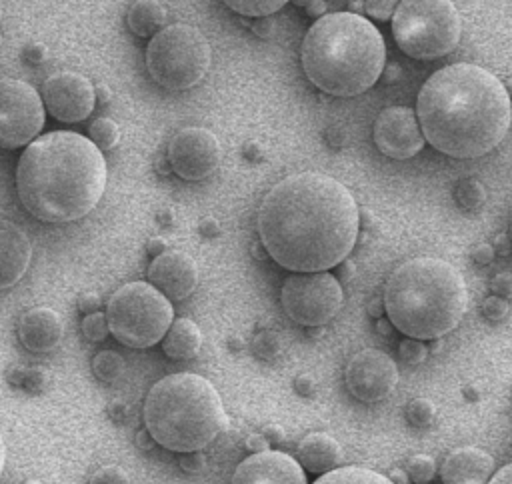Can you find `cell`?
I'll return each mask as SVG.
<instances>
[{
	"label": "cell",
	"mask_w": 512,
	"mask_h": 484,
	"mask_svg": "<svg viewBox=\"0 0 512 484\" xmlns=\"http://www.w3.org/2000/svg\"><path fill=\"white\" fill-rule=\"evenodd\" d=\"M300 62L318 90L348 98L378 82L386 66V46L368 18L350 10L330 12L308 28Z\"/></svg>",
	"instance_id": "obj_4"
},
{
	"label": "cell",
	"mask_w": 512,
	"mask_h": 484,
	"mask_svg": "<svg viewBox=\"0 0 512 484\" xmlns=\"http://www.w3.org/2000/svg\"><path fill=\"white\" fill-rule=\"evenodd\" d=\"M296 454L304 470L314 474H326L340 464L342 446L326 432H312L300 440Z\"/></svg>",
	"instance_id": "obj_21"
},
{
	"label": "cell",
	"mask_w": 512,
	"mask_h": 484,
	"mask_svg": "<svg viewBox=\"0 0 512 484\" xmlns=\"http://www.w3.org/2000/svg\"><path fill=\"white\" fill-rule=\"evenodd\" d=\"M110 334L128 348H150L162 342L174 322V308L150 282L120 286L106 304Z\"/></svg>",
	"instance_id": "obj_9"
},
{
	"label": "cell",
	"mask_w": 512,
	"mask_h": 484,
	"mask_svg": "<svg viewBox=\"0 0 512 484\" xmlns=\"http://www.w3.org/2000/svg\"><path fill=\"white\" fill-rule=\"evenodd\" d=\"M32 260L28 234L12 220L0 218V290L12 288L26 274Z\"/></svg>",
	"instance_id": "obj_18"
},
{
	"label": "cell",
	"mask_w": 512,
	"mask_h": 484,
	"mask_svg": "<svg viewBox=\"0 0 512 484\" xmlns=\"http://www.w3.org/2000/svg\"><path fill=\"white\" fill-rule=\"evenodd\" d=\"M510 238H512V220H510Z\"/></svg>",
	"instance_id": "obj_61"
},
{
	"label": "cell",
	"mask_w": 512,
	"mask_h": 484,
	"mask_svg": "<svg viewBox=\"0 0 512 484\" xmlns=\"http://www.w3.org/2000/svg\"><path fill=\"white\" fill-rule=\"evenodd\" d=\"M494 252L500 254V256H508L512 252V238L510 236H504L500 234L494 242Z\"/></svg>",
	"instance_id": "obj_47"
},
{
	"label": "cell",
	"mask_w": 512,
	"mask_h": 484,
	"mask_svg": "<svg viewBox=\"0 0 512 484\" xmlns=\"http://www.w3.org/2000/svg\"><path fill=\"white\" fill-rule=\"evenodd\" d=\"M398 354L408 364H422L428 356V348L422 344V340L406 336L398 346Z\"/></svg>",
	"instance_id": "obj_33"
},
{
	"label": "cell",
	"mask_w": 512,
	"mask_h": 484,
	"mask_svg": "<svg viewBox=\"0 0 512 484\" xmlns=\"http://www.w3.org/2000/svg\"><path fill=\"white\" fill-rule=\"evenodd\" d=\"M490 290L500 298H512V272H498L490 280Z\"/></svg>",
	"instance_id": "obj_37"
},
{
	"label": "cell",
	"mask_w": 512,
	"mask_h": 484,
	"mask_svg": "<svg viewBox=\"0 0 512 484\" xmlns=\"http://www.w3.org/2000/svg\"><path fill=\"white\" fill-rule=\"evenodd\" d=\"M268 256L292 272H322L352 252L360 210L352 192L322 172H298L274 184L258 208Z\"/></svg>",
	"instance_id": "obj_1"
},
{
	"label": "cell",
	"mask_w": 512,
	"mask_h": 484,
	"mask_svg": "<svg viewBox=\"0 0 512 484\" xmlns=\"http://www.w3.org/2000/svg\"><path fill=\"white\" fill-rule=\"evenodd\" d=\"M398 0H364V10L370 18L386 22L394 16Z\"/></svg>",
	"instance_id": "obj_35"
},
{
	"label": "cell",
	"mask_w": 512,
	"mask_h": 484,
	"mask_svg": "<svg viewBox=\"0 0 512 484\" xmlns=\"http://www.w3.org/2000/svg\"><path fill=\"white\" fill-rule=\"evenodd\" d=\"M404 470L408 472L410 482H414V484H428L436 476V462H434L432 456L416 454V456L408 458Z\"/></svg>",
	"instance_id": "obj_29"
},
{
	"label": "cell",
	"mask_w": 512,
	"mask_h": 484,
	"mask_svg": "<svg viewBox=\"0 0 512 484\" xmlns=\"http://www.w3.org/2000/svg\"><path fill=\"white\" fill-rule=\"evenodd\" d=\"M308 2H310V0H294V4H296V6H306Z\"/></svg>",
	"instance_id": "obj_59"
},
{
	"label": "cell",
	"mask_w": 512,
	"mask_h": 484,
	"mask_svg": "<svg viewBox=\"0 0 512 484\" xmlns=\"http://www.w3.org/2000/svg\"><path fill=\"white\" fill-rule=\"evenodd\" d=\"M168 162L182 180H204L216 172L222 162L220 140L214 132L200 126L182 128L168 144Z\"/></svg>",
	"instance_id": "obj_12"
},
{
	"label": "cell",
	"mask_w": 512,
	"mask_h": 484,
	"mask_svg": "<svg viewBox=\"0 0 512 484\" xmlns=\"http://www.w3.org/2000/svg\"><path fill=\"white\" fill-rule=\"evenodd\" d=\"M92 372L100 382H114L124 372V360L114 350H100L92 358Z\"/></svg>",
	"instance_id": "obj_26"
},
{
	"label": "cell",
	"mask_w": 512,
	"mask_h": 484,
	"mask_svg": "<svg viewBox=\"0 0 512 484\" xmlns=\"http://www.w3.org/2000/svg\"><path fill=\"white\" fill-rule=\"evenodd\" d=\"M246 448L256 454V452H264V450H270V442L266 440L264 434H250L246 438Z\"/></svg>",
	"instance_id": "obj_43"
},
{
	"label": "cell",
	"mask_w": 512,
	"mask_h": 484,
	"mask_svg": "<svg viewBox=\"0 0 512 484\" xmlns=\"http://www.w3.org/2000/svg\"><path fill=\"white\" fill-rule=\"evenodd\" d=\"M508 310H510V308H508L506 298H500V296H496V294L484 298V302H482V314H484L490 322H500V320H504V318L508 316Z\"/></svg>",
	"instance_id": "obj_36"
},
{
	"label": "cell",
	"mask_w": 512,
	"mask_h": 484,
	"mask_svg": "<svg viewBox=\"0 0 512 484\" xmlns=\"http://www.w3.org/2000/svg\"><path fill=\"white\" fill-rule=\"evenodd\" d=\"M42 96L24 80L0 78V148L28 146L44 126Z\"/></svg>",
	"instance_id": "obj_11"
},
{
	"label": "cell",
	"mask_w": 512,
	"mask_h": 484,
	"mask_svg": "<svg viewBox=\"0 0 512 484\" xmlns=\"http://www.w3.org/2000/svg\"><path fill=\"white\" fill-rule=\"evenodd\" d=\"M494 472V458L476 448H454L440 466L442 484H488Z\"/></svg>",
	"instance_id": "obj_20"
},
{
	"label": "cell",
	"mask_w": 512,
	"mask_h": 484,
	"mask_svg": "<svg viewBox=\"0 0 512 484\" xmlns=\"http://www.w3.org/2000/svg\"><path fill=\"white\" fill-rule=\"evenodd\" d=\"M88 136L104 152V150H112L118 144L120 130H118V124L112 118L102 116V118H96L88 126Z\"/></svg>",
	"instance_id": "obj_28"
},
{
	"label": "cell",
	"mask_w": 512,
	"mask_h": 484,
	"mask_svg": "<svg viewBox=\"0 0 512 484\" xmlns=\"http://www.w3.org/2000/svg\"><path fill=\"white\" fill-rule=\"evenodd\" d=\"M148 280L170 300H184L198 284V266L194 258L180 250H166L152 258Z\"/></svg>",
	"instance_id": "obj_17"
},
{
	"label": "cell",
	"mask_w": 512,
	"mask_h": 484,
	"mask_svg": "<svg viewBox=\"0 0 512 484\" xmlns=\"http://www.w3.org/2000/svg\"><path fill=\"white\" fill-rule=\"evenodd\" d=\"M506 92H508V98H510V104H512V76L506 80Z\"/></svg>",
	"instance_id": "obj_58"
},
{
	"label": "cell",
	"mask_w": 512,
	"mask_h": 484,
	"mask_svg": "<svg viewBox=\"0 0 512 484\" xmlns=\"http://www.w3.org/2000/svg\"><path fill=\"white\" fill-rule=\"evenodd\" d=\"M0 20H2V2H0Z\"/></svg>",
	"instance_id": "obj_62"
},
{
	"label": "cell",
	"mask_w": 512,
	"mask_h": 484,
	"mask_svg": "<svg viewBox=\"0 0 512 484\" xmlns=\"http://www.w3.org/2000/svg\"><path fill=\"white\" fill-rule=\"evenodd\" d=\"M392 330H394V326H392V322L388 320V316L376 320V332H378L380 336H388Z\"/></svg>",
	"instance_id": "obj_52"
},
{
	"label": "cell",
	"mask_w": 512,
	"mask_h": 484,
	"mask_svg": "<svg viewBox=\"0 0 512 484\" xmlns=\"http://www.w3.org/2000/svg\"><path fill=\"white\" fill-rule=\"evenodd\" d=\"M282 350L280 336L272 330H264L254 338V352L264 360H274Z\"/></svg>",
	"instance_id": "obj_32"
},
{
	"label": "cell",
	"mask_w": 512,
	"mask_h": 484,
	"mask_svg": "<svg viewBox=\"0 0 512 484\" xmlns=\"http://www.w3.org/2000/svg\"><path fill=\"white\" fill-rule=\"evenodd\" d=\"M416 116L438 152L452 158H478L494 150L512 124L506 86L476 64H450L436 70L420 88Z\"/></svg>",
	"instance_id": "obj_2"
},
{
	"label": "cell",
	"mask_w": 512,
	"mask_h": 484,
	"mask_svg": "<svg viewBox=\"0 0 512 484\" xmlns=\"http://www.w3.org/2000/svg\"><path fill=\"white\" fill-rule=\"evenodd\" d=\"M384 298H372L370 302H368V314L372 316V318H382L384 316Z\"/></svg>",
	"instance_id": "obj_49"
},
{
	"label": "cell",
	"mask_w": 512,
	"mask_h": 484,
	"mask_svg": "<svg viewBox=\"0 0 512 484\" xmlns=\"http://www.w3.org/2000/svg\"><path fill=\"white\" fill-rule=\"evenodd\" d=\"M82 334L86 340L90 342H102L108 334H110V326H108V318H106V312H88L84 318H82Z\"/></svg>",
	"instance_id": "obj_31"
},
{
	"label": "cell",
	"mask_w": 512,
	"mask_h": 484,
	"mask_svg": "<svg viewBox=\"0 0 512 484\" xmlns=\"http://www.w3.org/2000/svg\"><path fill=\"white\" fill-rule=\"evenodd\" d=\"M232 12L248 18L272 16L278 12L288 0H222Z\"/></svg>",
	"instance_id": "obj_27"
},
{
	"label": "cell",
	"mask_w": 512,
	"mask_h": 484,
	"mask_svg": "<svg viewBox=\"0 0 512 484\" xmlns=\"http://www.w3.org/2000/svg\"><path fill=\"white\" fill-rule=\"evenodd\" d=\"M436 416V406L428 398H414L406 404V420L416 428H426Z\"/></svg>",
	"instance_id": "obj_30"
},
{
	"label": "cell",
	"mask_w": 512,
	"mask_h": 484,
	"mask_svg": "<svg viewBox=\"0 0 512 484\" xmlns=\"http://www.w3.org/2000/svg\"><path fill=\"white\" fill-rule=\"evenodd\" d=\"M388 478L394 482V484H410V478H408V472L406 470H400V468H394Z\"/></svg>",
	"instance_id": "obj_51"
},
{
	"label": "cell",
	"mask_w": 512,
	"mask_h": 484,
	"mask_svg": "<svg viewBox=\"0 0 512 484\" xmlns=\"http://www.w3.org/2000/svg\"><path fill=\"white\" fill-rule=\"evenodd\" d=\"M462 394H464L468 400H472V402L480 398V392H478L472 384H466V386H464V390H462Z\"/></svg>",
	"instance_id": "obj_56"
},
{
	"label": "cell",
	"mask_w": 512,
	"mask_h": 484,
	"mask_svg": "<svg viewBox=\"0 0 512 484\" xmlns=\"http://www.w3.org/2000/svg\"><path fill=\"white\" fill-rule=\"evenodd\" d=\"M4 464H6V444H4V438L0 434V474L4 470Z\"/></svg>",
	"instance_id": "obj_57"
},
{
	"label": "cell",
	"mask_w": 512,
	"mask_h": 484,
	"mask_svg": "<svg viewBox=\"0 0 512 484\" xmlns=\"http://www.w3.org/2000/svg\"><path fill=\"white\" fill-rule=\"evenodd\" d=\"M400 66L398 64H386L384 66V70H382V74H384V82L386 84H392V82H396V80H400Z\"/></svg>",
	"instance_id": "obj_50"
},
{
	"label": "cell",
	"mask_w": 512,
	"mask_h": 484,
	"mask_svg": "<svg viewBox=\"0 0 512 484\" xmlns=\"http://www.w3.org/2000/svg\"><path fill=\"white\" fill-rule=\"evenodd\" d=\"M294 390L300 394V396H312L314 390H316V382L310 374H298L294 378Z\"/></svg>",
	"instance_id": "obj_41"
},
{
	"label": "cell",
	"mask_w": 512,
	"mask_h": 484,
	"mask_svg": "<svg viewBox=\"0 0 512 484\" xmlns=\"http://www.w3.org/2000/svg\"><path fill=\"white\" fill-rule=\"evenodd\" d=\"M200 450H196V452H184L182 456H180V460H178V464L186 470V472H200L202 468H204V464H206V458L202 456V454H198Z\"/></svg>",
	"instance_id": "obj_38"
},
{
	"label": "cell",
	"mask_w": 512,
	"mask_h": 484,
	"mask_svg": "<svg viewBox=\"0 0 512 484\" xmlns=\"http://www.w3.org/2000/svg\"><path fill=\"white\" fill-rule=\"evenodd\" d=\"M126 24L132 34L152 38L166 26V10L156 0H136L126 12Z\"/></svg>",
	"instance_id": "obj_23"
},
{
	"label": "cell",
	"mask_w": 512,
	"mask_h": 484,
	"mask_svg": "<svg viewBox=\"0 0 512 484\" xmlns=\"http://www.w3.org/2000/svg\"><path fill=\"white\" fill-rule=\"evenodd\" d=\"M352 274H354V264H352V262L342 260V262L338 264V276H340V278H344V280H350V278H352Z\"/></svg>",
	"instance_id": "obj_53"
},
{
	"label": "cell",
	"mask_w": 512,
	"mask_h": 484,
	"mask_svg": "<svg viewBox=\"0 0 512 484\" xmlns=\"http://www.w3.org/2000/svg\"><path fill=\"white\" fill-rule=\"evenodd\" d=\"M202 346V332L190 318H178L170 324L162 338V350L168 358L186 360L198 354Z\"/></svg>",
	"instance_id": "obj_22"
},
{
	"label": "cell",
	"mask_w": 512,
	"mask_h": 484,
	"mask_svg": "<svg viewBox=\"0 0 512 484\" xmlns=\"http://www.w3.org/2000/svg\"><path fill=\"white\" fill-rule=\"evenodd\" d=\"M78 306L84 312H96L100 306V298L96 294H82L78 300Z\"/></svg>",
	"instance_id": "obj_44"
},
{
	"label": "cell",
	"mask_w": 512,
	"mask_h": 484,
	"mask_svg": "<svg viewBox=\"0 0 512 484\" xmlns=\"http://www.w3.org/2000/svg\"><path fill=\"white\" fill-rule=\"evenodd\" d=\"M252 32L260 38H270L274 34V18L272 16H260L252 22Z\"/></svg>",
	"instance_id": "obj_40"
},
{
	"label": "cell",
	"mask_w": 512,
	"mask_h": 484,
	"mask_svg": "<svg viewBox=\"0 0 512 484\" xmlns=\"http://www.w3.org/2000/svg\"><path fill=\"white\" fill-rule=\"evenodd\" d=\"M348 392L366 404L388 398L398 384V366L382 350L366 348L356 352L344 370Z\"/></svg>",
	"instance_id": "obj_13"
},
{
	"label": "cell",
	"mask_w": 512,
	"mask_h": 484,
	"mask_svg": "<svg viewBox=\"0 0 512 484\" xmlns=\"http://www.w3.org/2000/svg\"><path fill=\"white\" fill-rule=\"evenodd\" d=\"M262 434L266 436L268 442H280L284 438V428L278 424H268V426H264Z\"/></svg>",
	"instance_id": "obj_48"
},
{
	"label": "cell",
	"mask_w": 512,
	"mask_h": 484,
	"mask_svg": "<svg viewBox=\"0 0 512 484\" xmlns=\"http://www.w3.org/2000/svg\"><path fill=\"white\" fill-rule=\"evenodd\" d=\"M44 108L60 122L86 120L96 104L92 82L78 72H56L42 84Z\"/></svg>",
	"instance_id": "obj_14"
},
{
	"label": "cell",
	"mask_w": 512,
	"mask_h": 484,
	"mask_svg": "<svg viewBox=\"0 0 512 484\" xmlns=\"http://www.w3.org/2000/svg\"><path fill=\"white\" fill-rule=\"evenodd\" d=\"M148 250H150V254H156V256L162 254V252H166L162 240H150V242H148Z\"/></svg>",
	"instance_id": "obj_55"
},
{
	"label": "cell",
	"mask_w": 512,
	"mask_h": 484,
	"mask_svg": "<svg viewBox=\"0 0 512 484\" xmlns=\"http://www.w3.org/2000/svg\"><path fill=\"white\" fill-rule=\"evenodd\" d=\"M470 256H472V260H474L476 264L486 266V264H490V262L494 260L496 252H494V246H492V244L482 242V244H478V246H474V248H472Z\"/></svg>",
	"instance_id": "obj_39"
},
{
	"label": "cell",
	"mask_w": 512,
	"mask_h": 484,
	"mask_svg": "<svg viewBox=\"0 0 512 484\" xmlns=\"http://www.w3.org/2000/svg\"><path fill=\"white\" fill-rule=\"evenodd\" d=\"M454 198L458 202V206L462 210H468V212H476L484 206L486 202V190L482 186L480 180L476 178H462L458 184H456V190H454Z\"/></svg>",
	"instance_id": "obj_25"
},
{
	"label": "cell",
	"mask_w": 512,
	"mask_h": 484,
	"mask_svg": "<svg viewBox=\"0 0 512 484\" xmlns=\"http://www.w3.org/2000/svg\"><path fill=\"white\" fill-rule=\"evenodd\" d=\"M212 60L208 38L192 24L176 22L156 32L146 46L150 78L172 92L188 90L204 80Z\"/></svg>",
	"instance_id": "obj_7"
},
{
	"label": "cell",
	"mask_w": 512,
	"mask_h": 484,
	"mask_svg": "<svg viewBox=\"0 0 512 484\" xmlns=\"http://www.w3.org/2000/svg\"><path fill=\"white\" fill-rule=\"evenodd\" d=\"M226 412L214 384L194 372L160 378L146 394L144 424L156 444L172 452H196L226 428Z\"/></svg>",
	"instance_id": "obj_6"
},
{
	"label": "cell",
	"mask_w": 512,
	"mask_h": 484,
	"mask_svg": "<svg viewBox=\"0 0 512 484\" xmlns=\"http://www.w3.org/2000/svg\"><path fill=\"white\" fill-rule=\"evenodd\" d=\"M488 484H512V464L502 466V468L490 478Z\"/></svg>",
	"instance_id": "obj_45"
},
{
	"label": "cell",
	"mask_w": 512,
	"mask_h": 484,
	"mask_svg": "<svg viewBox=\"0 0 512 484\" xmlns=\"http://www.w3.org/2000/svg\"><path fill=\"white\" fill-rule=\"evenodd\" d=\"M94 90H96V100H100V102H108L110 100V88L106 84H100Z\"/></svg>",
	"instance_id": "obj_54"
},
{
	"label": "cell",
	"mask_w": 512,
	"mask_h": 484,
	"mask_svg": "<svg viewBox=\"0 0 512 484\" xmlns=\"http://www.w3.org/2000/svg\"><path fill=\"white\" fill-rule=\"evenodd\" d=\"M22 56L26 62L30 64H40L44 58H46V48L42 44H28L24 50H22Z\"/></svg>",
	"instance_id": "obj_42"
},
{
	"label": "cell",
	"mask_w": 512,
	"mask_h": 484,
	"mask_svg": "<svg viewBox=\"0 0 512 484\" xmlns=\"http://www.w3.org/2000/svg\"><path fill=\"white\" fill-rule=\"evenodd\" d=\"M24 484H42L40 480H28V482H24Z\"/></svg>",
	"instance_id": "obj_60"
},
{
	"label": "cell",
	"mask_w": 512,
	"mask_h": 484,
	"mask_svg": "<svg viewBox=\"0 0 512 484\" xmlns=\"http://www.w3.org/2000/svg\"><path fill=\"white\" fill-rule=\"evenodd\" d=\"M314 484H394L388 476L362 468V466H342L322 474Z\"/></svg>",
	"instance_id": "obj_24"
},
{
	"label": "cell",
	"mask_w": 512,
	"mask_h": 484,
	"mask_svg": "<svg viewBox=\"0 0 512 484\" xmlns=\"http://www.w3.org/2000/svg\"><path fill=\"white\" fill-rule=\"evenodd\" d=\"M342 302V286L328 270L292 272L280 290V304L286 316L308 328L328 324L340 312Z\"/></svg>",
	"instance_id": "obj_10"
},
{
	"label": "cell",
	"mask_w": 512,
	"mask_h": 484,
	"mask_svg": "<svg viewBox=\"0 0 512 484\" xmlns=\"http://www.w3.org/2000/svg\"><path fill=\"white\" fill-rule=\"evenodd\" d=\"M106 160L86 136L54 130L32 140L16 166L22 206L50 224L74 222L96 208L106 190Z\"/></svg>",
	"instance_id": "obj_3"
},
{
	"label": "cell",
	"mask_w": 512,
	"mask_h": 484,
	"mask_svg": "<svg viewBox=\"0 0 512 484\" xmlns=\"http://www.w3.org/2000/svg\"><path fill=\"white\" fill-rule=\"evenodd\" d=\"M468 306L462 274L446 260L418 256L400 264L384 286L388 320L404 336L434 340L454 330Z\"/></svg>",
	"instance_id": "obj_5"
},
{
	"label": "cell",
	"mask_w": 512,
	"mask_h": 484,
	"mask_svg": "<svg viewBox=\"0 0 512 484\" xmlns=\"http://www.w3.org/2000/svg\"><path fill=\"white\" fill-rule=\"evenodd\" d=\"M230 484H308L302 464L286 452L264 450L244 458Z\"/></svg>",
	"instance_id": "obj_16"
},
{
	"label": "cell",
	"mask_w": 512,
	"mask_h": 484,
	"mask_svg": "<svg viewBox=\"0 0 512 484\" xmlns=\"http://www.w3.org/2000/svg\"><path fill=\"white\" fill-rule=\"evenodd\" d=\"M88 484H130V478L124 468H120L116 464H108V466L98 468L90 476Z\"/></svg>",
	"instance_id": "obj_34"
},
{
	"label": "cell",
	"mask_w": 512,
	"mask_h": 484,
	"mask_svg": "<svg viewBox=\"0 0 512 484\" xmlns=\"http://www.w3.org/2000/svg\"><path fill=\"white\" fill-rule=\"evenodd\" d=\"M462 34V22L452 0H400L392 16V36L398 48L418 60L452 52Z\"/></svg>",
	"instance_id": "obj_8"
},
{
	"label": "cell",
	"mask_w": 512,
	"mask_h": 484,
	"mask_svg": "<svg viewBox=\"0 0 512 484\" xmlns=\"http://www.w3.org/2000/svg\"><path fill=\"white\" fill-rule=\"evenodd\" d=\"M372 136L378 150L394 160H408L426 144L418 116L408 106L384 108L376 116Z\"/></svg>",
	"instance_id": "obj_15"
},
{
	"label": "cell",
	"mask_w": 512,
	"mask_h": 484,
	"mask_svg": "<svg viewBox=\"0 0 512 484\" xmlns=\"http://www.w3.org/2000/svg\"><path fill=\"white\" fill-rule=\"evenodd\" d=\"M304 8H306V14L316 18V20L326 14V2L324 0H310Z\"/></svg>",
	"instance_id": "obj_46"
},
{
	"label": "cell",
	"mask_w": 512,
	"mask_h": 484,
	"mask_svg": "<svg viewBox=\"0 0 512 484\" xmlns=\"http://www.w3.org/2000/svg\"><path fill=\"white\" fill-rule=\"evenodd\" d=\"M64 336L62 316L46 306L32 308L18 322V338L24 348L36 354L54 350Z\"/></svg>",
	"instance_id": "obj_19"
}]
</instances>
